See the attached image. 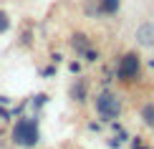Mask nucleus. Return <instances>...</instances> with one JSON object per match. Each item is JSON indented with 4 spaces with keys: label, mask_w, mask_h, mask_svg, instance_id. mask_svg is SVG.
I'll use <instances>...</instances> for the list:
<instances>
[{
    "label": "nucleus",
    "mask_w": 154,
    "mask_h": 149,
    "mask_svg": "<svg viewBox=\"0 0 154 149\" xmlns=\"http://www.w3.org/2000/svg\"><path fill=\"white\" fill-rule=\"evenodd\" d=\"M10 141L18 149H35L43 141L41 132V114H23L10 126Z\"/></svg>",
    "instance_id": "obj_1"
},
{
    "label": "nucleus",
    "mask_w": 154,
    "mask_h": 149,
    "mask_svg": "<svg viewBox=\"0 0 154 149\" xmlns=\"http://www.w3.org/2000/svg\"><path fill=\"white\" fill-rule=\"evenodd\" d=\"M91 104H94L96 119H99L101 124L116 121L121 116V111H124V101H121V96L114 91L111 86H101V91L96 96H91Z\"/></svg>",
    "instance_id": "obj_2"
},
{
    "label": "nucleus",
    "mask_w": 154,
    "mask_h": 149,
    "mask_svg": "<svg viewBox=\"0 0 154 149\" xmlns=\"http://www.w3.org/2000/svg\"><path fill=\"white\" fill-rule=\"evenodd\" d=\"M144 73V61L139 56V51H124L116 58V66H114V79L124 86H134V83L142 81Z\"/></svg>",
    "instance_id": "obj_3"
},
{
    "label": "nucleus",
    "mask_w": 154,
    "mask_h": 149,
    "mask_svg": "<svg viewBox=\"0 0 154 149\" xmlns=\"http://www.w3.org/2000/svg\"><path fill=\"white\" fill-rule=\"evenodd\" d=\"M68 99H71L76 106H86L91 101V88H88V81L83 76H76V79L68 83Z\"/></svg>",
    "instance_id": "obj_4"
},
{
    "label": "nucleus",
    "mask_w": 154,
    "mask_h": 149,
    "mask_svg": "<svg viewBox=\"0 0 154 149\" xmlns=\"http://www.w3.org/2000/svg\"><path fill=\"white\" fill-rule=\"evenodd\" d=\"M68 46H71V51L81 58V53H83V51H88V48L94 46V41H91V36H88V33H83V30H73V33H71V38H68Z\"/></svg>",
    "instance_id": "obj_5"
},
{
    "label": "nucleus",
    "mask_w": 154,
    "mask_h": 149,
    "mask_svg": "<svg viewBox=\"0 0 154 149\" xmlns=\"http://www.w3.org/2000/svg\"><path fill=\"white\" fill-rule=\"evenodd\" d=\"M139 46H146V48H154V20H144L139 23L137 33H134Z\"/></svg>",
    "instance_id": "obj_6"
},
{
    "label": "nucleus",
    "mask_w": 154,
    "mask_h": 149,
    "mask_svg": "<svg viewBox=\"0 0 154 149\" xmlns=\"http://www.w3.org/2000/svg\"><path fill=\"white\" fill-rule=\"evenodd\" d=\"M96 8H99V15L114 18L121 10V0H96Z\"/></svg>",
    "instance_id": "obj_7"
},
{
    "label": "nucleus",
    "mask_w": 154,
    "mask_h": 149,
    "mask_svg": "<svg viewBox=\"0 0 154 149\" xmlns=\"http://www.w3.org/2000/svg\"><path fill=\"white\" fill-rule=\"evenodd\" d=\"M48 101H51V96L48 94H33L28 99V106L33 109V114H41V109L43 106H48Z\"/></svg>",
    "instance_id": "obj_8"
},
{
    "label": "nucleus",
    "mask_w": 154,
    "mask_h": 149,
    "mask_svg": "<svg viewBox=\"0 0 154 149\" xmlns=\"http://www.w3.org/2000/svg\"><path fill=\"white\" fill-rule=\"evenodd\" d=\"M139 119H142V124L154 126V101H146L144 106L139 109Z\"/></svg>",
    "instance_id": "obj_9"
},
{
    "label": "nucleus",
    "mask_w": 154,
    "mask_h": 149,
    "mask_svg": "<svg viewBox=\"0 0 154 149\" xmlns=\"http://www.w3.org/2000/svg\"><path fill=\"white\" fill-rule=\"evenodd\" d=\"M10 28H13V18H10V13L5 10V8H0V36L10 33Z\"/></svg>",
    "instance_id": "obj_10"
},
{
    "label": "nucleus",
    "mask_w": 154,
    "mask_h": 149,
    "mask_svg": "<svg viewBox=\"0 0 154 149\" xmlns=\"http://www.w3.org/2000/svg\"><path fill=\"white\" fill-rule=\"evenodd\" d=\"M81 61L83 63H99L101 61V51L96 48V46H91L88 51H83V53H81Z\"/></svg>",
    "instance_id": "obj_11"
},
{
    "label": "nucleus",
    "mask_w": 154,
    "mask_h": 149,
    "mask_svg": "<svg viewBox=\"0 0 154 149\" xmlns=\"http://www.w3.org/2000/svg\"><path fill=\"white\" fill-rule=\"evenodd\" d=\"M18 43H20L23 48H30V46H33V30H30V28H25L23 33H20V41H18Z\"/></svg>",
    "instance_id": "obj_12"
},
{
    "label": "nucleus",
    "mask_w": 154,
    "mask_h": 149,
    "mask_svg": "<svg viewBox=\"0 0 154 149\" xmlns=\"http://www.w3.org/2000/svg\"><path fill=\"white\" fill-rule=\"evenodd\" d=\"M41 76H43V79H53V76H56V63H51V66H46V68H41Z\"/></svg>",
    "instance_id": "obj_13"
},
{
    "label": "nucleus",
    "mask_w": 154,
    "mask_h": 149,
    "mask_svg": "<svg viewBox=\"0 0 154 149\" xmlns=\"http://www.w3.org/2000/svg\"><path fill=\"white\" fill-rule=\"evenodd\" d=\"M81 63H83V61H71V63H68V71L79 76V73H81Z\"/></svg>",
    "instance_id": "obj_14"
},
{
    "label": "nucleus",
    "mask_w": 154,
    "mask_h": 149,
    "mask_svg": "<svg viewBox=\"0 0 154 149\" xmlns=\"http://www.w3.org/2000/svg\"><path fill=\"white\" fill-rule=\"evenodd\" d=\"M61 61H63V56L58 53V51H56V53H51V63H56V66H58Z\"/></svg>",
    "instance_id": "obj_15"
},
{
    "label": "nucleus",
    "mask_w": 154,
    "mask_h": 149,
    "mask_svg": "<svg viewBox=\"0 0 154 149\" xmlns=\"http://www.w3.org/2000/svg\"><path fill=\"white\" fill-rule=\"evenodd\" d=\"M0 106H13V99L10 96H0Z\"/></svg>",
    "instance_id": "obj_16"
},
{
    "label": "nucleus",
    "mask_w": 154,
    "mask_h": 149,
    "mask_svg": "<svg viewBox=\"0 0 154 149\" xmlns=\"http://www.w3.org/2000/svg\"><path fill=\"white\" fill-rule=\"evenodd\" d=\"M142 149H146V147H142Z\"/></svg>",
    "instance_id": "obj_17"
},
{
    "label": "nucleus",
    "mask_w": 154,
    "mask_h": 149,
    "mask_svg": "<svg viewBox=\"0 0 154 149\" xmlns=\"http://www.w3.org/2000/svg\"><path fill=\"white\" fill-rule=\"evenodd\" d=\"M86 3H88V0H86Z\"/></svg>",
    "instance_id": "obj_18"
}]
</instances>
